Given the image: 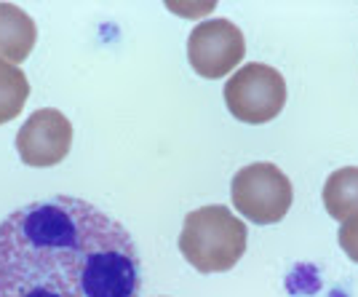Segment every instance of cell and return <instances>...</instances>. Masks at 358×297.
<instances>
[{
  "instance_id": "7",
  "label": "cell",
  "mask_w": 358,
  "mask_h": 297,
  "mask_svg": "<svg viewBox=\"0 0 358 297\" xmlns=\"http://www.w3.org/2000/svg\"><path fill=\"white\" fill-rule=\"evenodd\" d=\"M38 41V27L14 3H0V62L14 64L30 57Z\"/></svg>"
},
{
  "instance_id": "6",
  "label": "cell",
  "mask_w": 358,
  "mask_h": 297,
  "mask_svg": "<svg viewBox=\"0 0 358 297\" xmlns=\"http://www.w3.org/2000/svg\"><path fill=\"white\" fill-rule=\"evenodd\" d=\"M73 148V123L64 113L54 107H43L32 113L27 123L16 134V150L24 166L45 169L67 158Z\"/></svg>"
},
{
  "instance_id": "8",
  "label": "cell",
  "mask_w": 358,
  "mask_h": 297,
  "mask_svg": "<svg viewBox=\"0 0 358 297\" xmlns=\"http://www.w3.org/2000/svg\"><path fill=\"white\" fill-rule=\"evenodd\" d=\"M324 207L329 217L345 223L358 214V166H345L331 172L324 185Z\"/></svg>"
},
{
  "instance_id": "3",
  "label": "cell",
  "mask_w": 358,
  "mask_h": 297,
  "mask_svg": "<svg viewBox=\"0 0 358 297\" xmlns=\"http://www.w3.org/2000/svg\"><path fill=\"white\" fill-rule=\"evenodd\" d=\"M233 207L254 225H275L292 209V182L275 164L257 161L236 172L230 182Z\"/></svg>"
},
{
  "instance_id": "1",
  "label": "cell",
  "mask_w": 358,
  "mask_h": 297,
  "mask_svg": "<svg viewBox=\"0 0 358 297\" xmlns=\"http://www.w3.org/2000/svg\"><path fill=\"white\" fill-rule=\"evenodd\" d=\"M131 233L83 198L54 195L0 223V297H139Z\"/></svg>"
},
{
  "instance_id": "4",
  "label": "cell",
  "mask_w": 358,
  "mask_h": 297,
  "mask_svg": "<svg viewBox=\"0 0 358 297\" xmlns=\"http://www.w3.org/2000/svg\"><path fill=\"white\" fill-rule=\"evenodd\" d=\"M224 102L233 118L243 123H268L286 104V81L275 67L254 62L243 64L224 83Z\"/></svg>"
},
{
  "instance_id": "10",
  "label": "cell",
  "mask_w": 358,
  "mask_h": 297,
  "mask_svg": "<svg viewBox=\"0 0 358 297\" xmlns=\"http://www.w3.org/2000/svg\"><path fill=\"white\" fill-rule=\"evenodd\" d=\"M337 241H340V247H343V252L358 263V214L356 217H350V220H345L340 225V233H337Z\"/></svg>"
},
{
  "instance_id": "9",
  "label": "cell",
  "mask_w": 358,
  "mask_h": 297,
  "mask_svg": "<svg viewBox=\"0 0 358 297\" xmlns=\"http://www.w3.org/2000/svg\"><path fill=\"white\" fill-rule=\"evenodd\" d=\"M30 97V83L27 75L14 64L0 62V123L14 120Z\"/></svg>"
},
{
  "instance_id": "5",
  "label": "cell",
  "mask_w": 358,
  "mask_h": 297,
  "mask_svg": "<svg viewBox=\"0 0 358 297\" xmlns=\"http://www.w3.org/2000/svg\"><path fill=\"white\" fill-rule=\"evenodd\" d=\"M243 32L227 19H206L195 25L187 41V62L201 78H224L243 62Z\"/></svg>"
},
{
  "instance_id": "2",
  "label": "cell",
  "mask_w": 358,
  "mask_h": 297,
  "mask_svg": "<svg viewBox=\"0 0 358 297\" xmlns=\"http://www.w3.org/2000/svg\"><path fill=\"white\" fill-rule=\"evenodd\" d=\"M249 230L222 204L190 212L179 233V252L198 273H224L246 252Z\"/></svg>"
}]
</instances>
